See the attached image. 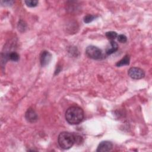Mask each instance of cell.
Segmentation results:
<instances>
[{"mask_svg":"<svg viewBox=\"0 0 152 152\" xmlns=\"http://www.w3.org/2000/svg\"><path fill=\"white\" fill-rule=\"evenodd\" d=\"M84 112L79 107H71L65 112V119L71 125L79 124L84 119Z\"/></svg>","mask_w":152,"mask_h":152,"instance_id":"cell-1","label":"cell"},{"mask_svg":"<svg viewBox=\"0 0 152 152\" xmlns=\"http://www.w3.org/2000/svg\"><path fill=\"white\" fill-rule=\"evenodd\" d=\"M75 143V134L68 132H62L58 136V144L64 150L70 148Z\"/></svg>","mask_w":152,"mask_h":152,"instance_id":"cell-2","label":"cell"},{"mask_svg":"<svg viewBox=\"0 0 152 152\" xmlns=\"http://www.w3.org/2000/svg\"><path fill=\"white\" fill-rule=\"evenodd\" d=\"M86 54L88 57L93 60H99L102 55V52L101 49L93 45L87 47Z\"/></svg>","mask_w":152,"mask_h":152,"instance_id":"cell-3","label":"cell"},{"mask_svg":"<svg viewBox=\"0 0 152 152\" xmlns=\"http://www.w3.org/2000/svg\"><path fill=\"white\" fill-rule=\"evenodd\" d=\"M128 74L131 79L134 80L143 79L145 76L144 70L138 67L130 68L128 71Z\"/></svg>","mask_w":152,"mask_h":152,"instance_id":"cell-4","label":"cell"},{"mask_svg":"<svg viewBox=\"0 0 152 152\" xmlns=\"http://www.w3.org/2000/svg\"><path fill=\"white\" fill-rule=\"evenodd\" d=\"M52 60V55L49 52L44 50L40 56V62L42 67H45L48 65Z\"/></svg>","mask_w":152,"mask_h":152,"instance_id":"cell-5","label":"cell"},{"mask_svg":"<svg viewBox=\"0 0 152 152\" xmlns=\"http://www.w3.org/2000/svg\"><path fill=\"white\" fill-rule=\"evenodd\" d=\"M112 147H113V144L111 141H104L100 143L96 151H100V152L109 151L112 150Z\"/></svg>","mask_w":152,"mask_h":152,"instance_id":"cell-6","label":"cell"},{"mask_svg":"<svg viewBox=\"0 0 152 152\" xmlns=\"http://www.w3.org/2000/svg\"><path fill=\"white\" fill-rule=\"evenodd\" d=\"M25 118L26 120L31 123L35 122L38 120V115L35 111L32 109H29L25 114Z\"/></svg>","mask_w":152,"mask_h":152,"instance_id":"cell-7","label":"cell"},{"mask_svg":"<svg viewBox=\"0 0 152 152\" xmlns=\"http://www.w3.org/2000/svg\"><path fill=\"white\" fill-rule=\"evenodd\" d=\"M111 44V48H109L107 49V55H111L112 54L115 53L118 49V46L117 43L114 41V40H111L110 42Z\"/></svg>","mask_w":152,"mask_h":152,"instance_id":"cell-8","label":"cell"},{"mask_svg":"<svg viewBox=\"0 0 152 152\" xmlns=\"http://www.w3.org/2000/svg\"><path fill=\"white\" fill-rule=\"evenodd\" d=\"M130 64V57L128 55H126L122 60L118 61L116 65L117 67H122L124 65H129Z\"/></svg>","mask_w":152,"mask_h":152,"instance_id":"cell-9","label":"cell"},{"mask_svg":"<svg viewBox=\"0 0 152 152\" xmlns=\"http://www.w3.org/2000/svg\"><path fill=\"white\" fill-rule=\"evenodd\" d=\"M8 57L9 58V60H10L11 61H18L19 60V58H20V56L19 55L16 53V52H11L10 53L9 55H8Z\"/></svg>","mask_w":152,"mask_h":152,"instance_id":"cell-10","label":"cell"},{"mask_svg":"<svg viewBox=\"0 0 152 152\" xmlns=\"http://www.w3.org/2000/svg\"><path fill=\"white\" fill-rule=\"evenodd\" d=\"M38 1L37 0H28V1H25V3L29 7H35L38 4Z\"/></svg>","mask_w":152,"mask_h":152,"instance_id":"cell-11","label":"cell"},{"mask_svg":"<svg viewBox=\"0 0 152 152\" xmlns=\"http://www.w3.org/2000/svg\"><path fill=\"white\" fill-rule=\"evenodd\" d=\"M106 36L110 39L111 40H113L114 39H115L116 38H117L118 35L117 33L114 31H110V32H108L106 33Z\"/></svg>","mask_w":152,"mask_h":152,"instance_id":"cell-12","label":"cell"},{"mask_svg":"<svg viewBox=\"0 0 152 152\" xmlns=\"http://www.w3.org/2000/svg\"><path fill=\"white\" fill-rule=\"evenodd\" d=\"M96 18V16L91 14H87L84 17V21L86 23H89L93 21Z\"/></svg>","mask_w":152,"mask_h":152,"instance_id":"cell-13","label":"cell"},{"mask_svg":"<svg viewBox=\"0 0 152 152\" xmlns=\"http://www.w3.org/2000/svg\"><path fill=\"white\" fill-rule=\"evenodd\" d=\"M26 26H27L26 24L23 21L20 20L18 22V31H20V32H24L25 31V29H26Z\"/></svg>","mask_w":152,"mask_h":152,"instance_id":"cell-14","label":"cell"},{"mask_svg":"<svg viewBox=\"0 0 152 152\" xmlns=\"http://www.w3.org/2000/svg\"><path fill=\"white\" fill-rule=\"evenodd\" d=\"M118 37V40L121 43H125L127 41V38L124 35H119Z\"/></svg>","mask_w":152,"mask_h":152,"instance_id":"cell-15","label":"cell"}]
</instances>
